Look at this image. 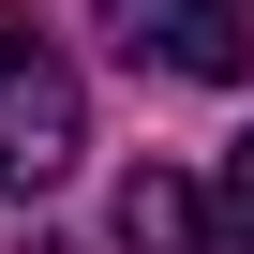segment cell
<instances>
[{
  "label": "cell",
  "mask_w": 254,
  "mask_h": 254,
  "mask_svg": "<svg viewBox=\"0 0 254 254\" xmlns=\"http://www.w3.org/2000/svg\"><path fill=\"white\" fill-rule=\"evenodd\" d=\"M30 254H75V239H30Z\"/></svg>",
  "instance_id": "cell-5"
},
{
  "label": "cell",
  "mask_w": 254,
  "mask_h": 254,
  "mask_svg": "<svg viewBox=\"0 0 254 254\" xmlns=\"http://www.w3.org/2000/svg\"><path fill=\"white\" fill-rule=\"evenodd\" d=\"M120 239H135V254H209L194 180H180V165H135V180H120Z\"/></svg>",
  "instance_id": "cell-3"
},
{
  "label": "cell",
  "mask_w": 254,
  "mask_h": 254,
  "mask_svg": "<svg viewBox=\"0 0 254 254\" xmlns=\"http://www.w3.org/2000/svg\"><path fill=\"white\" fill-rule=\"evenodd\" d=\"M105 30L135 75H180V90H239L254 75V15L239 0H105Z\"/></svg>",
  "instance_id": "cell-2"
},
{
  "label": "cell",
  "mask_w": 254,
  "mask_h": 254,
  "mask_svg": "<svg viewBox=\"0 0 254 254\" xmlns=\"http://www.w3.org/2000/svg\"><path fill=\"white\" fill-rule=\"evenodd\" d=\"M194 209H209V254H254V135L194 180Z\"/></svg>",
  "instance_id": "cell-4"
},
{
  "label": "cell",
  "mask_w": 254,
  "mask_h": 254,
  "mask_svg": "<svg viewBox=\"0 0 254 254\" xmlns=\"http://www.w3.org/2000/svg\"><path fill=\"white\" fill-rule=\"evenodd\" d=\"M75 150H90V90H75V60L0 0V194H45V180H75Z\"/></svg>",
  "instance_id": "cell-1"
}]
</instances>
